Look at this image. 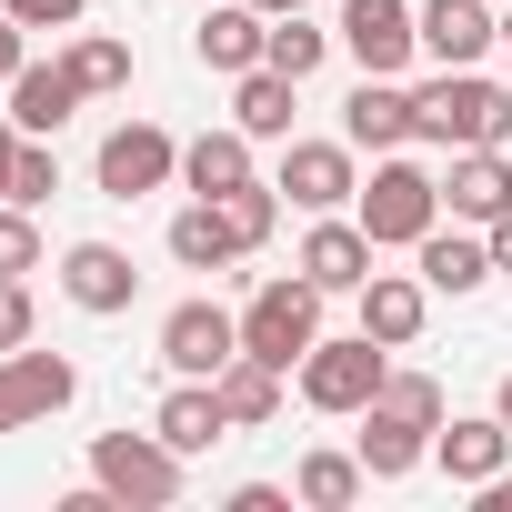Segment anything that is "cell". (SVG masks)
I'll list each match as a JSON object with an SVG mask.
<instances>
[{
  "mask_svg": "<svg viewBox=\"0 0 512 512\" xmlns=\"http://www.w3.org/2000/svg\"><path fill=\"white\" fill-rule=\"evenodd\" d=\"M292 502H302V492H282V482H241V492H231V512H292Z\"/></svg>",
  "mask_w": 512,
  "mask_h": 512,
  "instance_id": "e575fe53",
  "label": "cell"
},
{
  "mask_svg": "<svg viewBox=\"0 0 512 512\" xmlns=\"http://www.w3.org/2000/svg\"><path fill=\"white\" fill-rule=\"evenodd\" d=\"M442 201H452V221L492 231V221L512 211V161H502V151H452V181H442Z\"/></svg>",
  "mask_w": 512,
  "mask_h": 512,
  "instance_id": "d6986e66",
  "label": "cell"
},
{
  "mask_svg": "<svg viewBox=\"0 0 512 512\" xmlns=\"http://www.w3.org/2000/svg\"><path fill=\"white\" fill-rule=\"evenodd\" d=\"M372 402H392V412H412V422H432V432H442V382H432V372H392Z\"/></svg>",
  "mask_w": 512,
  "mask_h": 512,
  "instance_id": "4dcf8cb0",
  "label": "cell"
},
{
  "mask_svg": "<svg viewBox=\"0 0 512 512\" xmlns=\"http://www.w3.org/2000/svg\"><path fill=\"white\" fill-rule=\"evenodd\" d=\"M91 482L111 502H131V512H171L181 482H191V452H171L161 432H101L91 442Z\"/></svg>",
  "mask_w": 512,
  "mask_h": 512,
  "instance_id": "7a4b0ae2",
  "label": "cell"
},
{
  "mask_svg": "<svg viewBox=\"0 0 512 512\" xmlns=\"http://www.w3.org/2000/svg\"><path fill=\"white\" fill-rule=\"evenodd\" d=\"M352 422H362V442H352V452H362V472H372V482H402L412 462H432V422H412V412H392V402H362Z\"/></svg>",
  "mask_w": 512,
  "mask_h": 512,
  "instance_id": "5bb4252c",
  "label": "cell"
},
{
  "mask_svg": "<svg viewBox=\"0 0 512 512\" xmlns=\"http://www.w3.org/2000/svg\"><path fill=\"white\" fill-rule=\"evenodd\" d=\"M21 141H31V131H21L11 111H0V201H11V161H21Z\"/></svg>",
  "mask_w": 512,
  "mask_h": 512,
  "instance_id": "8d00e7d4",
  "label": "cell"
},
{
  "mask_svg": "<svg viewBox=\"0 0 512 512\" xmlns=\"http://www.w3.org/2000/svg\"><path fill=\"white\" fill-rule=\"evenodd\" d=\"M482 512H512V472H492V482H482Z\"/></svg>",
  "mask_w": 512,
  "mask_h": 512,
  "instance_id": "f35d334b",
  "label": "cell"
},
{
  "mask_svg": "<svg viewBox=\"0 0 512 512\" xmlns=\"http://www.w3.org/2000/svg\"><path fill=\"white\" fill-rule=\"evenodd\" d=\"M322 302H332V292H322L312 272H292V282H251V302H241V352L302 372V352L322 342Z\"/></svg>",
  "mask_w": 512,
  "mask_h": 512,
  "instance_id": "3957f363",
  "label": "cell"
},
{
  "mask_svg": "<svg viewBox=\"0 0 512 512\" xmlns=\"http://www.w3.org/2000/svg\"><path fill=\"white\" fill-rule=\"evenodd\" d=\"M0 272H41V221H31V201H0Z\"/></svg>",
  "mask_w": 512,
  "mask_h": 512,
  "instance_id": "f546056e",
  "label": "cell"
},
{
  "mask_svg": "<svg viewBox=\"0 0 512 512\" xmlns=\"http://www.w3.org/2000/svg\"><path fill=\"white\" fill-rule=\"evenodd\" d=\"M282 362H262V352H231L221 372H211V392H221V412H231V432H251V422H272L282 412Z\"/></svg>",
  "mask_w": 512,
  "mask_h": 512,
  "instance_id": "603a6c76",
  "label": "cell"
},
{
  "mask_svg": "<svg viewBox=\"0 0 512 512\" xmlns=\"http://www.w3.org/2000/svg\"><path fill=\"white\" fill-rule=\"evenodd\" d=\"M302 272H312L322 292H362V282H372V231L322 211V221H312V241H302Z\"/></svg>",
  "mask_w": 512,
  "mask_h": 512,
  "instance_id": "44dd1931",
  "label": "cell"
},
{
  "mask_svg": "<svg viewBox=\"0 0 512 512\" xmlns=\"http://www.w3.org/2000/svg\"><path fill=\"white\" fill-rule=\"evenodd\" d=\"M0 11H11L21 31H71V21L91 11V0H0Z\"/></svg>",
  "mask_w": 512,
  "mask_h": 512,
  "instance_id": "836d02e7",
  "label": "cell"
},
{
  "mask_svg": "<svg viewBox=\"0 0 512 512\" xmlns=\"http://www.w3.org/2000/svg\"><path fill=\"white\" fill-rule=\"evenodd\" d=\"M81 101H91V91L71 81V61H21V81H11V121H21L31 141H51Z\"/></svg>",
  "mask_w": 512,
  "mask_h": 512,
  "instance_id": "ac0fdd59",
  "label": "cell"
},
{
  "mask_svg": "<svg viewBox=\"0 0 512 512\" xmlns=\"http://www.w3.org/2000/svg\"><path fill=\"white\" fill-rule=\"evenodd\" d=\"M482 241H492V272H512V211H502V221H492Z\"/></svg>",
  "mask_w": 512,
  "mask_h": 512,
  "instance_id": "74e56055",
  "label": "cell"
},
{
  "mask_svg": "<svg viewBox=\"0 0 512 512\" xmlns=\"http://www.w3.org/2000/svg\"><path fill=\"white\" fill-rule=\"evenodd\" d=\"M412 251H422V282H432V292H452V302L492 282V241H472V231H442V221H432Z\"/></svg>",
  "mask_w": 512,
  "mask_h": 512,
  "instance_id": "d4e9b609",
  "label": "cell"
},
{
  "mask_svg": "<svg viewBox=\"0 0 512 512\" xmlns=\"http://www.w3.org/2000/svg\"><path fill=\"white\" fill-rule=\"evenodd\" d=\"M91 171H101V201H141V191H161V181L181 171V141H171L161 121H121Z\"/></svg>",
  "mask_w": 512,
  "mask_h": 512,
  "instance_id": "ba28073f",
  "label": "cell"
},
{
  "mask_svg": "<svg viewBox=\"0 0 512 512\" xmlns=\"http://www.w3.org/2000/svg\"><path fill=\"white\" fill-rule=\"evenodd\" d=\"M322 51H332V31H312L302 11H282V21H272V41H262V61H272L282 81H312V71H322Z\"/></svg>",
  "mask_w": 512,
  "mask_h": 512,
  "instance_id": "83f0119b",
  "label": "cell"
},
{
  "mask_svg": "<svg viewBox=\"0 0 512 512\" xmlns=\"http://www.w3.org/2000/svg\"><path fill=\"white\" fill-rule=\"evenodd\" d=\"M502 51H512V11H502Z\"/></svg>",
  "mask_w": 512,
  "mask_h": 512,
  "instance_id": "b9f144b4",
  "label": "cell"
},
{
  "mask_svg": "<svg viewBox=\"0 0 512 512\" xmlns=\"http://www.w3.org/2000/svg\"><path fill=\"white\" fill-rule=\"evenodd\" d=\"M81 392V372L61 362V352H0V432H21V422H51L61 402Z\"/></svg>",
  "mask_w": 512,
  "mask_h": 512,
  "instance_id": "9c48e42d",
  "label": "cell"
},
{
  "mask_svg": "<svg viewBox=\"0 0 512 512\" xmlns=\"http://www.w3.org/2000/svg\"><path fill=\"white\" fill-rule=\"evenodd\" d=\"M362 231H372V251H412L432 221H442V181L432 171H412L402 151H382L372 161V181H362V211H352Z\"/></svg>",
  "mask_w": 512,
  "mask_h": 512,
  "instance_id": "277c9868",
  "label": "cell"
},
{
  "mask_svg": "<svg viewBox=\"0 0 512 512\" xmlns=\"http://www.w3.org/2000/svg\"><path fill=\"white\" fill-rule=\"evenodd\" d=\"M492 412H502V422H512V372H502V392H492Z\"/></svg>",
  "mask_w": 512,
  "mask_h": 512,
  "instance_id": "60d3db41",
  "label": "cell"
},
{
  "mask_svg": "<svg viewBox=\"0 0 512 512\" xmlns=\"http://www.w3.org/2000/svg\"><path fill=\"white\" fill-rule=\"evenodd\" d=\"M382 382H392V362H382L372 332H352V342H312V352H302V402H312V412H362Z\"/></svg>",
  "mask_w": 512,
  "mask_h": 512,
  "instance_id": "5b68a950",
  "label": "cell"
},
{
  "mask_svg": "<svg viewBox=\"0 0 512 512\" xmlns=\"http://www.w3.org/2000/svg\"><path fill=\"white\" fill-rule=\"evenodd\" d=\"M21 342H31V282L0 272V352H21Z\"/></svg>",
  "mask_w": 512,
  "mask_h": 512,
  "instance_id": "d6a6232c",
  "label": "cell"
},
{
  "mask_svg": "<svg viewBox=\"0 0 512 512\" xmlns=\"http://www.w3.org/2000/svg\"><path fill=\"white\" fill-rule=\"evenodd\" d=\"M61 292H71V312H131V292H141V272H131V251L121 241H71L61 251Z\"/></svg>",
  "mask_w": 512,
  "mask_h": 512,
  "instance_id": "8fae6325",
  "label": "cell"
},
{
  "mask_svg": "<svg viewBox=\"0 0 512 512\" xmlns=\"http://www.w3.org/2000/svg\"><path fill=\"white\" fill-rule=\"evenodd\" d=\"M231 352H241V312H221V302H171V312H161V362H171V382H211Z\"/></svg>",
  "mask_w": 512,
  "mask_h": 512,
  "instance_id": "8992f818",
  "label": "cell"
},
{
  "mask_svg": "<svg viewBox=\"0 0 512 512\" xmlns=\"http://www.w3.org/2000/svg\"><path fill=\"white\" fill-rule=\"evenodd\" d=\"M272 191H292L302 211H342V201L362 191V181H352V141H292Z\"/></svg>",
  "mask_w": 512,
  "mask_h": 512,
  "instance_id": "4fadbf2b",
  "label": "cell"
},
{
  "mask_svg": "<svg viewBox=\"0 0 512 512\" xmlns=\"http://www.w3.org/2000/svg\"><path fill=\"white\" fill-rule=\"evenodd\" d=\"M352 302H362V332H372L382 352L422 342V322H432V282H422V272H372Z\"/></svg>",
  "mask_w": 512,
  "mask_h": 512,
  "instance_id": "7c38bea8",
  "label": "cell"
},
{
  "mask_svg": "<svg viewBox=\"0 0 512 512\" xmlns=\"http://www.w3.org/2000/svg\"><path fill=\"white\" fill-rule=\"evenodd\" d=\"M51 191H61V161H51L41 141H21V161H11V201H31V211H41Z\"/></svg>",
  "mask_w": 512,
  "mask_h": 512,
  "instance_id": "1f68e13d",
  "label": "cell"
},
{
  "mask_svg": "<svg viewBox=\"0 0 512 512\" xmlns=\"http://www.w3.org/2000/svg\"><path fill=\"white\" fill-rule=\"evenodd\" d=\"M412 101H422V141H442V151H502L512 141V91L482 81V61L472 71H432Z\"/></svg>",
  "mask_w": 512,
  "mask_h": 512,
  "instance_id": "6da1fadb",
  "label": "cell"
},
{
  "mask_svg": "<svg viewBox=\"0 0 512 512\" xmlns=\"http://www.w3.org/2000/svg\"><path fill=\"white\" fill-rule=\"evenodd\" d=\"M21 61H31V31H21L11 11H0V81H21Z\"/></svg>",
  "mask_w": 512,
  "mask_h": 512,
  "instance_id": "d590c367",
  "label": "cell"
},
{
  "mask_svg": "<svg viewBox=\"0 0 512 512\" xmlns=\"http://www.w3.org/2000/svg\"><path fill=\"white\" fill-rule=\"evenodd\" d=\"M362 482H372V472H362V452H302V472H292V492H302L312 512H352V502H362Z\"/></svg>",
  "mask_w": 512,
  "mask_h": 512,
  "instance_id": "4316f807",
  "label": "cell"
},
{
  "mask_svg": "<svg viewBox=\"0 0 512 512\" xmlns=\"http://www.w3.org/2000/svg\"><path fill=\"white\" fill-rule=\"evenodd\" d=\"M151 432H161L171 452H211V442L231 432V412H221V392H211V382H171V392H161V412H151Z\"/></svg>",
  "mask_w": 512,
  "mask_h": 512,
  "instance_id": "cb8c5ba5",
  "label": "cell"
},
{
  "mask_svg": "<svg viewBox=\"0 0 512 512\" xmlns=\"http://www.w3.org/2000/svg\"><path fill=\"white\" fill-rule=\"evenodd\" d=\"M251 11H262V21H282V11H312V0H251Z\"/></svg>",
  "mask_w": 512,
  "mask_h": 512,
  "instance_id": "ab89813d",
  "label": "cell"
},
{
  "mask_svg": "<svg viewBox=\"0 0 512 512\" xmlns=\"http://www.w3.org/2000/svg\"><path fill=\"white\" fill-rule=\"evenodd\" d=\"M262 41H272V21L251 11V0H221V11H201V31H191V51H201V71H262Z\"/></svg>",
  "mask_w": 512,
  "mask_h": 512,
  "instance_id": "2e32d148",
  "label": "cell"
},
{
  "mask_svg": "<svg viewBox=\"0 0 512 512\" xmlns=\"http://www.w3.org/2000/svg\"><path fill=\"white\" fill-rule=\"evenodd\" d=\"M342 141H352V151H402V141H422V101H412L402 81L362 71V91L342 101Z\"/></svg>",
  "mask_w": 512,
  "mask_h": 512,
  "instance_id": "30bf717a",
  "label": "cell"
},
{
  "mask_svg": "<svg viewBox=\"0 0 512 512\" xmlns=\"http://www.w3.org/2000/svg\"><path fill=\"white\" fill-rule=\"evenodd\" d=\"M362 71H382V81H402V61L422 51V11L412 0H342V31H332Z\"/></svg>",
  "mask_w": 512,
  "mask_h": 512,
  "instance_id": "52a82bcc",
  "label": "cell"
},
{
  "mask_svg": "<svg viewBox=\"0 0 512 512\" xmlns=\"http://www.w3.org/2000/svg\"><path fill=\"white\" fill-rule=\"evenodd\" d=\"M292 91H302V81H282L272 61H262V71H241V91H231V121H241L251 141H292Z\"/></svg>",
  "mask_w": 512,
  "mask_h": 512,
  "instance_id": "484cf974",
  "label": "cell"
},
{
  "mask_svg": "<svg viewBox=\"0 0 512 512\" xmlns=\"http://www.w3.org/2000/svg\"><path fill=\"white\" fill-rule=\"evenodd\" d=\"M181 181H191V201H221V191H241V181H262V171H251V131L231 121V131L181 141Z\"/></svg>",
  "mask_w": 512,
  "mask_h": 512,
  "instance_id": "7402d4cb",
  "label": "cell"
},
{
  "mask_svg": "<svg viewBox=\"0 0 512 512\" xmlns=\"http://www.w3.org/2000/svg\"><path fill=\"white\" fill-rule=\"evenodd\" d=\"M492 41H502V21L482 11V0H422V51H432L442 71H472Z\"/></svg>",
  "mask_w": 512,
  "mask_h": 512,
  "instance_id": "e0dca14e",
  "label": "cell"
},
{
  "mask_svg": "<svg viewBox=\"0 0 512 512\" xmlns=\"http://www.w3.org/2000/svg\"><path fill=\"white\" fill-rule=\"evenodd\" d=\"M432 462H442L452 482H472V492H482V482H492V472L512 462V422H502V412H472V422H442V432H432Z\"/></svg>",
  "mask_w": 512,
  "mask_h": 512,
  "instance_id": "9a60e30c",
  "label": "cell"
},
{
  "mask_svg": "<svg viewBox=\"0 0 512 512\" xmlns=\"http://www.w3.org/2000/svg\"><path fill=\"white\" fill-rule=\"evenodd\" d=\"M61 61H71L81 91H131V41H111V31H81Z\"/></svg>",
  "mask_w": 512,
  "mask_h": 512,
  "instance_id": "f1b7e54d",
  "label": "cell"
},
{
  "mask_svg": "<svg viewBox=\"0 0 512 512\" xmlns=\"http://www.w3.org/2000/svg\"><path fill=\"white\" fill-rule=\"evenodd\" d=\"M171 262H181V272H231V262H251L241 231H231V201H191V211H171Z\"/></svg>",
  "mask_w": 512,
  "mask_h": 512,
  "instance_id": "ffe728a7",
  "label": "cell"
}]
</instances>
